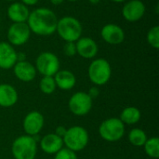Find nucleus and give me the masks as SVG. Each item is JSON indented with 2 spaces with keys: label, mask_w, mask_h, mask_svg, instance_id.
I'll use <instances>...</instances> for the list:
<instances>
[{
  "label": "nucleus",
  "mask_w": 159,
  "mask_h": 159,
  "mask_svg": "<svg viewBox=\"0 0 159 159\" xmlns=\"http://www.w3.org/2000/svg\"><path fill=\"white\" fill-rule=\"evenodd\" d=\"M101 36L109 45H120L125 40V32L121 26L116 23H107L101 30Z\"/></svg>",
  "instance_id": "obj_12"
},
{
  "label": "nucleus",
  "mask_w": 159,
  "mask_h": 159,
  "mask_svg": "<svg viewBox=\"0 0 159 159\" xmlns=\"http://www.w3.org/2000/svg\"><path fill=\"white\" fill-rule=\"evenodd\" d=\"M40 147L42 151L48 155H55L63 148V141L55 133H48L40 140Z\"/></svg>",
  "instance_id": "obj_17"
},
{
  "label": "nucleus",
  "mask_w": 159,
  "mask_h": 159,
  "mask_svg": "<svg viewBox=\"0 0 159 159\" xmlns=\"http://www.w3.org/2000/svg\"><path fill=\"white\" fill-rule=\"evenodd\" d=\"M5 1H8V2H13V1H15V0H5Z\"/></svg>",
  "instance_id": "obj_35"
},
{
  "label": "nucleus",
  "mask_w": 159,
  "mask_h": 159,
  "mask_svg": "<svg viewBox=\"0 0 159 159\" xmlns=\"http://www.w3.org/2000/svg\"><path fill=\"white\" fill-rule=\"evenodd\" d=\"M144 151L151 158L157 159L159 157V139L157 137H152L147 139L144 145Z\"/></svg>",
  "instance_id": "obj_22"
},
{
  "label": "nucleus",
  "mask_w": 159,
  "mask_h": 159,
  "mask_svg": "<svg viewBox=\"0 0 159 159\" xmlns=\"http://www.w3.org/2000/svg\"><path fill=\"white\" fill-rule=\"evenodd\" d=\"M146 39L148 44L155 49H157L159 48V26L155 25L149 29L147 32Z\"/></svg>",
  "instance_id": "obj_24"
},
{
  "label": "nucleus",
  "mask_w": 159,
  "mask_h": 159,
  "mask_svg": "<svg viewBox=\"0 0 159 159\" xmlns=\"http://www.w3.org/2000/svg\"><path fill=\"white\" fill-rule=\"evenodd\" d=\"M13 73L17 79L21 82H31L36 76V69L30 61H17L13 66Z\"/></svg>",
  "instance_id": "obj_15"
},
{
  "label": "nucleus",
  "mask_w": 159,
  "mask_h": 159,
  "mask_svg": "<svg viewBox=\"0 0 159 159\" xmlns=\"http://www.w3.org/2000/svg\"><path fill=\"white\" fill-rule=\"evenodd\" d=\"M56 33L65 42H76L82 36L83 27L76 18L64 16L58 19Z\"/></svg>",
  "instance_id": "obj_2"
},
{
  "label": "nucleus",
  "mask_w": 159,
  "mask_h": 159,
  "mask_svg": "<svg viewBox=\"0 0 159 159\" xmlns=\"http://www.w3.org/2000/svg\"><path fill=\"white\" fill-rule=\"evenodd\" d=\"M62 141L63 145H65L66 148L76 153L87 147L89 136L85 128L81 126H73L66 129Z\"/></svg>",
  "instance_id": "obj_4"
},
{
  "label": "nucleus",
  "mask_w": 159,
  "mask_h": 159,
  "mask_svg": "<svg viewBox=\"0 0 159 159\" xmlns=\"http://www.w3.org/2000/svg\"><path fill=\"white\" fill-rule=\"evenodd\" d=\"M63 52L67 57H74L76 54L75 42H65L63 46Z\"/></svg>",
  "instance_id": "obj_26"
},
{
  "label": "nucleus",
  "mask_w": 159,
  "mask_h": 159,
  "mask_svg": "<svg viewBox=\"0 0 159 159\" xmlns=\"http://www.w3.org/2000/svg\"><path fill=\"white\" fill-rule=\"evenodd\" d=\"M17 62V51L8 42H0V69L9 70Z\"/></svg>",
  "instance_id": "obj_14"
},
{
  "label": "nucleus",
  "mask_w": 159,
  "mask_h": 159,
  "mask_svg": "<svg viewBox=\"0 0 159 159\" xmlns=\"http://www.w3.org/2000/svg\"><path fill=\"white\" fill-rule=\"evenodd\" d=\"M31 34V30L26 22L12 23L7 32V42L13 47L23 46L28 42Z\"/></svg>",
  "instance_id": "obj_9"
},
{
  "label": "nucleus",
  "mask_w": 159,
  "mask_h": 159,
  "mask_svg": "<svg viewBox=\"0 0 159 159\" xmlns=\"http://www.w3.org/2000/svg\"><path fill=\"white\" fill-rule=\"evenodd\" d=\"M76 54L84 59H93L96 57L99 51L97 42L88 36H81L76 42Z\"/></svg>",
  "instance_id": "obj_13"
},
{
  "label": "nucleus",
  "mask_w": 159,
  "mask_h": 159,
  "mask_svg": "<svg viewBox=\"0 0 159 159\" xmlns=\"http://www.w3.org/2000/svg\"><path fill=\"white\" fill-rule=\"evenodd\" d=\"M19 96L16 89L9 84H0V106L9 108L18 102Z\"/></svg>",
  "instance_id": "obj_18"
},
{
  "label": "nucleus",
  "mask_w": 159,
  "mask_h": 159,
  "mask_svg": "<svg viewBox=\"0 0 159 159\" xmlns=\"http://www.w3.org/2000/svg\"><path fill=\"white\" fill-rule=\"evenodd\" d=\"M39 89L46 95L52 94L57 89L54 77L53 76H43L39 82Z\"/></svg>",
  "instance_id": "obj_23"
},
{
  "label": "nucleus",
  "mask_w": 159,
  "mask_h": 159,
  "mask_svg": "<svg viewBox=\"0 0 159 159\" xmlns=\"http://www.w3.org/2000/svg\"><path fill=\"white\" fill-rule=\"evenodd\" d=\"M34 67L36 72L43 76H54L60 70V60L54 53L44 51L37 56Z\"/></svg>",
  "instance_id": "obj_7"
},
{
  "label": "nucleus",
  "mask_w": 159,
  "mask_h": 159,
  "mask_svg": "<svg viewBox=\"0 0 159 159\" xmlns=\"http://www.w3.org/2000/svg\"><path fill=\"white\" fill-rule=\"evenodd\" d=\"M100 1H101V0H89V2L90 4H92V5H96V4L100 3Z\"/></svg>",
  "instance_id": "obj_32"
},
{
  "label": "nucleus",
  "mask_w": 159,
  "mask_h": 159,
  "mask_svg": "<svg viewBox=\"0 0 159 159\" xmlns=\"http://www.w3.org/2000/svg\"><path fill=\"white\" fill-rule=\"evenodd\" d=\"M44 123L43 115L38 111H32L25 116L22 121V128L26 135L35 137L42 130Z\"/></svg>",
  "instance_id": "obj_10"
},
{
  "label": "nucleus",
  "mask_w": 159,
  "mask_h": 159,
  "mask_svg": "<svg viewBox=\"0 0 159 159\" xmlns=\"http://www.w3.org/2000/svg\"><path fill=\"white\" fill-rule=\"evenodd\" d=\"M88 75L95 86H103L111 78L112 68L109 61L103 58L93 60L88 69Z\"/></svg>",
  "instance_id": "obj_5"
},
{
  "label": "nucleus",
  "mask_w": 159,
  "mask_h": 159,
  "mask_svg": "<svg viewBox=\"0 0 159 159\" xmlns=\"http://www.w3.org/2000/svg\"><path fill=\"white\" fill-rule=\"evenodd\" d=\"M141 112L138 108L134 106H128L120 114L119 119L124 123V125H135L141 119Z\"/></svg>",
  "instance_id": "obj_20"
},
{
  "label": "nucleus",
  "mask_w": 159,
  "mask_h": 159,
  "mask_svg": "<svg viewBox=\"0 0 159 159\" xmlns=\"http://www.w3.org/2000/svg\"><path fill=\"white\" fill-rule=\"evenodd\" d=\"M88 94H89V97L93 100V99L97 98V97L100 95V90H99L98 87H97V86H95V87H92V88H90V89H89V90Z\"/></svg>",
  "instance_id": "obj_27"
},
{
  "label": "nucleus",
  "mask_w": 159,
  "mask_h": 159,
  "mask_svg": "<svg viewBox=\"0 0 159 159\" xmlns=\"http://www.w3.org/2000/svg\"><path fill=\"white\" fill-rule=\"evenodd\" d=\"M54 159H78L75 152L68 149V148H61L58 153L54 155Z\"/></svg>",
  "instance_id": "obj_25"
},
{
  "label": "nucleus",
  "mask_w": 159,
  "mask_h": 159,
  "mask_svg": "<svg viewBox=\"0 0 159 159\" xmlns=\"http://www.w3.org/2000/svg\"><path fill=\"white\" fill-rule=\"evenodd\" d=\"M58 17L48 7H38L30 11L26 21L31 33L41 36H48L56 32Z\"/></svg>",
  "instance_id": "obj_1"
},
{
  "label": "nucleus",
  "mask_w": 159,
  "mask_h": 159,
  "mask_svg": "<svg viewBox=\"0 0 159 159\" xmlns=\"http://www.w3.org/2000/svg\"><path fill=\"white\" fill-rule=\"evenodd\" d=\"M14 159H34L37 153V142L34 137L21 135L16 138L11 145Z\"/></svg>",
  "instance_id": "obj_3"
},
{
  "label": "nucleus",
  "mask_w": 159,
  "mask_h": 159,
  "mask_svg": "<svg viewBox=\"0 0 159 159\" xmlns=\"http://www.w3.org/2000/svg\"><path fill=\"white\" fill-rule=\"evenodd\" d=\"M66 128H64L63 126H59V127H57L56 128V129H55V134L57 135V136H59V137H61V139L63 138V136L65 135V133H66Z\"/></svg>",
  "instance_id": "obj_28"
},
{
  "label": "nucleus",
  "mask_w": 159,
  "mask_h": 159,
  "mask_svg": "<svg viewBox=\"0 0 159 159\" xmlns=\"http://www.w3.org/2000/svg\"><path fill=\"white\" fill-rule=\"evenodd\" d=\"M145 11V4L142 0H129L122 7V16L129 22H136L144 16Z\"/></svg>",
  "instance_id": "obj_11"
},
{
  "label": "nucleus",
  "mask_w": 159,
  "mask_h": 159,
  "mask_svg": "<svg viewBox=\"0 0 159 159\" xmlns=\"http://www.w3.org/2000/svg\"><path fill=\"white\" fill-rule=\"evenodd\" d=\"M26 61V55L21 52H17V61Z\"/></svg>",
  "instance_id": "obj_30"
},
{
  "label": "nucleus",
  "mask_w": 159,
  "mask_h": 159,
  "mask_svg": "<svg viewBox=\"0 0 159 159\" xmlns=\"http://www.w3.org/2000/svg\"><path fill=\"white\" fill-rule=\"evenodd\" d=\"M99 134L106 142L115 143L121 140L125 134V125L117 117H110L102 122Z\"/></svg>",
  "instance_id": "obj_6"
},
{
  "label": "nucleus",
  "mask_w": 159,
  "mask_h": 159,
  "mask_svg": "<svg viewBox=\"0 0 159 159\" xmlns=\"http://www.w3.org/2000/svg\"><path fill=\"white\" fill-rule=\"evenodd\" d=\"M30 14V10L27 6L21 2H13L7 9V16L12 21V23L26 22Z\"/></svg>",
  "instance_id": "obj_16"
},
{
  "label": "nucleus",
  "mask_w": 159,
  "mask_h": 159,
  "mask_svg": "<svg viewBox=\"0 0 159 159\" xmlns=\"http://www.w3.org/2000/svg\"><path fill=\"white\" fill-rule=\"evenodd\" d=\"M92 99L87 92L78 91L71 96L68 102L70 112L77 116L88 115L92 108Z\"/></svg>",
  "instance_id": "obj_8"
},
{
  "label": "nucleus",
  "mask_w": 159,
  "mask_h": 159,
  "mask_svg": "<svg viewBox=\"0 0 159 159\" xmlns=\"http://www.w3.org/2000/svg\"><path fill=\"white\" fill-rule=\"evenodd\" d=\"M39 0H20V2L22 4H24L25 6L29 7V6H35L38 3Z\"/></svg>",
  "instance_id": "obj_29"
},
{
  "label": "nucleus",
  "mask_w": 159,
  "mask_h": 159,
  "mask_svg": "<svg viewBox=\"0 0 159 159\" xmlns=\"http://www.w3.org/2000/svg\"><path fill=\"white\" fill-rule=\"evenodd\" d=\"M146 133L141 129H133L129 133V143L136 147H143L147 141Z\"/></svg>",
  "instance_id": "obj_21"
},
{
  "label": "nucleus",
  "mask_w": 159,
  "mask_h": 159,
  "mask_svg": "<svg viewBox=\"0 0 159 159\" xmlns=\"http://www.w3.org/2000/svg\"><path fill=\"white\" fill-rule=\"evenodd\" d=\"M49 1L54 6H59V5H61V4H62L64 2V0H49Z\"/></svg>",
  "instance_id": "obj_31"
},
{
  "label": "nucleus",
  "mask_w": 159,
  "mask_h": 159,
  "mask_svg": "<svg viewBox=\"0 0 159 159\" xmlns=\"http://www.w3.org/2000/svg\"><path fill=\"white\" fill-rule=\"evenodd\" d=\"M110 1H112L114 3H123V2H125L127 0H110Z\"/></svg>",
  "instance_id": "obj_33"
},
{
  "label": "nucleus",
  "mask_w": 159,
  "mask_h": 159,
  "mask_svg": "<svg viewBox=\"0 0 159 159\" xmlns=\"http://www.w3.org/2000/svg\"><path fill=\"white\" fill-rule=\"evenodd\" d=\"M57 88L61 90H70L76 84V77L69 70H59L53 76Z\"/></svg>",
  "instance_id": "obj_19"
},
{
  "label": "nucleus",
  "mask_w": 159,
  "mask_h": 159,
  "mask_svg": "<svg viewBox=\"0 0 159 159\" xmlns=\"http://www.w3.org/2000/svg\"><path fill=\"white\" fill-rule=\"evenodd\" d=\"M67 1H69V2H76L78 0H67Z\"/></svg>",
  "instance_id": "obj_34"
}]
</instances>
